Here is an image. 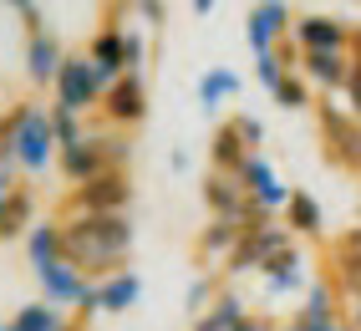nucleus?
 <instances>
[{
	"mask_svg": "<svg viewBox=\"0 0 361 331\" xmlns=\"http://www.w3.org/2000/svg\"><path fill=\"white\" fill-rule=\"evenodd\" d=\"M61 260L87 280H107L133 260V219L128 215H66L61 219Z\"/></svg>",
	"mask_w": 361,
	"mask_h": 331,
	"instance_id": "f257e3e1",
	"label": "nucleus"
},
{
	"mask_svg": "<svg viewBox=\"0 0 361 331\" xmlns=\"http://www.w3.org/2000/svg\"><path fill=\"white\" fill-rule=\"evenodd\" d=\"M51 107L56 112H71V117H87V112L102 107V82H97V66H92L87 52H71L66 56L61 77L51 87Z\"/></svg>",
	"mask_w": 361,
	"mask_h": 331,
	"instance_id": "f03ea898",
	"label": "nucleus"
},
{
	"mask_svg": "<svg viewBox=\"0 0 361 331\" xmlns=\"http://www.w3.org/2000/svg\"><path fill=\"white\" fill-rule=\"evenodd\" d=\"M290 245H295V234H290L285 219H270V224H259V229H245V234H239V245H234V255L224 260V275H259L280 250H290Z\"/></svg>",
	"mask_w": 361,
	"mask_h": 331,
	"instance_id": "7ed1b4c3",
	"label": "nucleus"
},
{
	"mask_svg": "<svg viewBox=\"0 0 361 331\" xmlns=\"http://www.w3.org/2000/svg\"><path fill=\"white\" fill-rule=\"evenodd\" d=\"M316 117H321L326 163H331V169H346V174H361V117H351L346 107H336V102H321Z\"/></svg>",
	"mask_w": 361,
	"mask_h": 331,
	"instance_id": "20e7f679",
	"label": "nucleus"
},
{
	"mask_svg": "<svg viewBox=\"0 0 361 331\" xmlns=\"http://www.w3.org/2000/svg\"><path fill=\"white\" fill-rule=\"evenodd\" d=\"M128 204H133V174L128 169H107L92 183L71 188L66 215H128Z\"/></svg>",
	"mask_w": 361,
	"mask_h": 331,
	"instance_id": "39448f33",
	"label": "nucleus"
},
{
	"mask_svg": "<svg viewBox=\"0 0 361 331\" xmlns=\"http://www.w3.org/2000/svg\"><path fill=\"white\" fill-rule=\"evenodd\" d=\"M61 158V148H56V133H51V107H31V117H26V128H20V138H16V169L20 174H46L51 163Z\"/></svg>",
	"mask_w": 361,
	"mask_h": 331,
	"instance_id": "423d86ee",
	"label": "nucleus"
},
{
	"mask_svg": "<svg viewBox=\"0 0 361 331\" xmlns=\"http://www.w3.org/2000/svg\"><path fill=\"white\" fill-rule=\"evenodd\" d=\"M326 265H331V286L336 296H341L346 306L361 301V224H351L346 234H336V240L326 245Z\"/></svg>",
	"mask_w": 361,
	"mask_h": 331,
	"instance_id": "0eeeda50",
	"label": "nucleus"
},
{
	"mask_svg": "<svg viewBox=\"0 0 361 331\" xmlns=\"http://www.w3.org/2000/svg\"><path fill=\"white\" fill-rule=\"evenodd\" d=\"M102 123L112 128V133H128V128H137L142 117H148V82L142 77H117L107 92H102Z\"/></svg>",
	"mask_w": 361,
	"mask_h": 331,
	"instance_id": "6e6552de",
	"label": "nucleus"
},
{
	"mask_svg": "<svg viewBox=\"0 0 361 331\" xmlns=\"http://www.w3.org/2000/svg\"><path fill=\"white\" fill-rule=\"evenodd\" d=\"M239 183H245V194L255 199V209H264V215H285V204H290V194H295V188L275 174V163L264 158V153H250L245 158Z\"/></svg>",
	"mask_w": 361,
	"mask_h": 331,
	"instance_id": "1a4fd4ad",
	"label": "nucleus"
},
{
	"mask_svg": "<svg viewBox=\"0 0 361 331\" xmlns=\"http://www.w3.org/2000/svg\"><path fill=\"white\" fill-rule=\"evenodd\" d=\"M290 26H295V11L285 0H264V6H250V16H245V41L255 56H264L280 41H290Z\"/></svg>",
	"mask_w": 361,
	"mask_h": 331,
	"instance_id": "9d476101",
	"label": "nucleus"
},
{
	"mask_svg": "<svg viewBox=\"0 0 361 331\" xmlns=\"http://www.w3.org/2000/svg\"><path fill=\"white\" fill-rule=\"evenodd\" d=\"M351 31L356 26H346V20H336V16L305 11V16H295L290 41L300 46V52H351Z\"/></svg>",
	"mask_w": 361,
	"mask_h": 331,
	"instance_id": "9b49d317",
	"label": "nucleus"
},
{
	"mask_svg": "<svg viewBox=\"0 0 361 331\" xmlns=\"http://www.w3.org/2000/svg\"><path fill=\"white\" fill-rule=\"evenodd\" d=\"M36 286H41V301H46V306H56V311H77L82 296L92 291V280H87L82 270H71L66 260H56V265L36 270Z\"/></svg>",
	"mask_w": 361,
	"mask_h": 331,
	"instance_id": "f8f14e48",
	"label": "nucleus"
},
{
	"mask_svg": "<svg viewBox=\"0 0 361 331\" xmlns=\"http://www.w3.org/2000/svg\"><path fill=\"white\" fill-rule=\"evenodd\" d=\"M346 316H341V296H336L331 280H310V291L300 296V311H295V326L300 331H336Z\"/></svg>",
	"mask_w": 361,
	"mask_h": 331,
	"instance_id": "ddd939ff",
	"label": "nucleus"
},
{
	"mask_svg": "<svg viewBox=\"0 0 361 331\" xmlns=\"http://www.w3.org/2000/svg\"><path fill=\"white\" fill-rule=\"evenodd\" d=\"M295 72L316 92H346V82H351V52H300Z\"/></svg>",
	"mask_w": 361,
	"mask_h": 331,
	"instance_id": "4468645a",
	"label": "nucleus"
},
{
	"mask_svg": "<svg viewBox=\"0 0 361 331\" xmlns=\"http://www.w3.org/2000/svg\"><path fill=\"white\" fill-rule=\"evenodd\" d=\"M66 56H71V52H66V46H61L51 31L26 36V77H31V87H56Z\"/></svg>",
	"mask_w": 361,
	"mask_h": 331,
	"instance_id": "2eb2a0df",
	"label": "nucleus"
},
{
	"mask_svg": "<svg viewBox=\"0 0 361 331\" xmlns=\"http://www.w3.org/2000/svg\"><path fill=\"white\" fill-rule=\"evenodd\" d=\"M87 56H92V66H97L102 92H107L117 77H128V66H123V26H102V31H92Z\"/></svg>",
	"mask_w": 361,
	"mask_h": 331,
	"instance_id": "dca6fc26",
	"label": "nucleus"
},
{
	"mask_svg": "<svg viewBox=\"0 0 361 331\" xmlns=\"http://www.w3.org/2000/svg\"><path fill=\"white\" fill-rule=\"evenodd\" d=\"M56 169H61V179L71 183V188H82V183H92L97 174H107V158H102V143L87 133V143H77V148H61V158H56Z\"/></svg>",
	"mask_w": 361,
	"mask_h": 331,
	"instance_id": "f3484780",
	"label": "nucleus"
},
{
	"mask_svg": "<svg viewBox=\"0 0 361 331\" xmlns=\"http://www.w3.org/2000/svg\"><path fill=\"white\" fill-rule=\"evenodd\" d=\"M137 301H142V275H137V270H117V275L97 280V306H102V316H123V311H133Z\"/></svg>",
	"mask_w": 361,
	"mask_h": 331,
	"instance_id": "a211bd4d",
	"label": "nucleus"
},
{
	"mask_svg": "<svg viewBox=\"0 0 361 331\" xmlns=\"http://www.w3.org/2000/svg\"><path fill=\"white\" fill-rule=\"evenodd\" d=\"M239 224H229V219H209L204 229H199V240H194V260L199 265H224V260L234 255V245H239Z\"/></svg>",
	"mask_w": 361,
	"mask_h": 331,
	"instance_id": "6ab92c4d",
	"label": "nucleus"
},
{
	"mask_svg": "<svg viewBox=\"0 0 361 331\" xmlns=\"http://www.w3.org/2000/svg\"><path fill=\"white\" fill-rule=\"evenodd\" d=\"M285 224H290L295 240H321V234H326V209H321V199L310 194V188H295L290 204H285Z\"/></svg>",
	"mask_w": 361,
	"mask_h": 331,
	"instance_id": "aec40b11",
	"label": "nucleus"
},
{
	"mask_svg": "<svg viewBox=\"0 0 361 331\" xmlns=\"http://www.w3.org/2000/svg\"><path fill=\"white\" fill-rule=\"evenodd\" d=\"M31 229H36V194L26 183H16L6 209H0V240H26Z\"/></svg>",
	"mask_w": 361,
	"mask_h": 331,
	"instance_id": "412c9836",
	"label": "nucleus"
},
{
	"mask_svg": "<svg viewBox=\"0 0 361 331\" xmlns=\"http://www.w3.org/2000/svg\"><path fill=\"white\" fill-rule=\"evenodd\" d=\"M245 158H250V148H245V138L234 133V123H219L214 138H209V169L214 174H239Z\"/></svg>",
	"mask_w": 361,
	"mask_h": 331,
	"instance_id": "4be33fe9",
	"label": "nucleus"
},
{
	"mask_svg": "<svg viewBox=\"0 0 361 331\" xmlns=\"http://www.w3.org/2000/svg\"><path fill=\"white\" fill-rule=\"evenodd\" d=\"M245 321H250L245 296H239V291H219V296H214V306L194 321V331H239Z\"/></svg>",
	"mask_w": 361,
	"mask_h": 331,
	"instance_id": "5701e85b",
	"label": "nucleus"
},
{
	"mask_svg": "<svg viewBox=\"0 0 361 331\" xmlns=\"http://www.w3.org/2000/svg\"><path fill=\"white\" fill-rule=\"evenodd\" d=\"M20 245H26V260H31L36 270L56 265V260H61V219H36V229Z\"/></svg>",
	"mask_w": 361,
	"mask_h": 331,
	"instance_id": "b1692460",
	"label": "nucleus"
},
{
	"mask_svg": "<svg viewBox=\"0 0 361 331\" xmlns=\"http://www.w3.org/2000/svg\"><path fill=\"white\" fill-rule=\"evenodd\" d=\"M229 97H239V72H229V66H209V72L199 77V107L214 117Z\"/></svg>",
	"mask_w": 361,
	"mask_h": 331,
	"instance_id": "393cba45",
	"label": "nucleus"
},
{
	"mask_svg": "<svg viewBox=\"0 0 361 331\" xmlns=\"http://www.w3.org/2000/svg\"><path fill=\"white\" fill-rule=\"evenodd\" d=\"M31 107L36 102H16L11 112H0V169H11V174H20L16 169V138H20V128H26Z\"/></svg>",
	"mask_w": 361,
	"mask_h": 331,
	"instance_id": "a878e982",
	"label": "nucleus"
},
{
	"mask_svg": "<svg viewBox=\"0 0 361 331\" xmlns=\"http://www.w3.org/2000/svg\"><path fill=\"white\" fill-rule=\"evenodd\" d=\"M61 326H66V316L56 306H46V301H26L11 316V331H61Z\"/></svg>",
	"mask_w": 361,
	"mask_h": 331,
	"instance_id": "bb28decb",
	"label": "nucleus"
},
{
	"mask_svg": "<svg viewBox=\"0 0 361 331\" xmlns=\"http://www.w3.org/2000/svg\"><path fill=\"white\" fill-rule=\"evenodd\" d=\"M305 291H310V265H290V270L264 275V296L270 301H290V296H305Z\"/></svg>",
	"mask_w": 361,
	"mask_h": 331,
	"instance_id": "cd10ccee",
	"label": "nucleus"
},
{
	"mask_svg": "<svg viewBox=\"0 0 361 331\" xmlns=\"http://www.w3.org/2000/svg\"><path fill=\"white\" fill-rule=\"evenodd\" d=\"M310 92H316V87H310L300 72H290V77L270 92V97H275V107H285V112H305V107H316V102H310Z\"/></svg>",
	"mask_w": 361,
	"mask_h": 331,
	"instance_id": "c85d7f7f",
	"label": "nucleus"
},
{
	"mask_svg": "<svg viewBox=\"0 0 361 331\" xmlns=\"http://www.w3.org/2000/svg\"><path fill=\"white\" fill-rule=\"evenodd\" d=\"M51 133H56V148H77V143H87V123L82 117H71V112H56L51 107Z\"/></svg>",
	"mask_w": 361,
	"mask_h": 331,
	"instance_id": "c756f323",
	"label": "nucleus"
},
{
	"mask_svg": "<svg viewBox=\"0 0 361 331\" xmlns=\"http://www.w3.org/2000/svg\"><path fill=\"white\" fill-rule=\"evenodd\" d=\"M92 138H97V143H102V158H107V169H128V158H133V138L128 133H92Z\"/></svg>",
	"mask_w": 361,
	"mask_h": 331,
	"instance_id": "7c9ffc66",
	"label": "nucleus"
},
{
	"mask_svg": "<svg viewBox=\"0 0 361 331\" xmlns=\"http://www.w3.org/2000/svg\"><path fill=\"white\" fill-rule=\"evenodd\" d=\"M214 296H219V286H214V270H209V275H199L194 286H188L183 306H188V311H194V321H199V316L209 311V306H214Z\"/></svg>",
	"mask_w": 361,
	"mask_h": 331,
	"instance_id": "2f4dec72",
	"label": "nucleus"
},
{
	"mask_svg": "<svg viewBox=\"0 0 361 331\" xmlns=\"http://www.w3.org/2000/svg\"><path fill=\"white\" fill-rule=\"evenodd\" d=\"M123 66L133 77H142V66H148V41H142V31H123Z\"/></svg>",
	"mask_w": 361,
	"mask_h": 331,
	"instance_id": "473e14b6",
	"label": "nucleus"
},
{
	"mask_svg": "<svg viewBox=\"0 0 361 331\" xmlns=\"http://www.w3.org/2000/svg\"><path fill=\"white\" fill-rule=\"evenodd\" d=\"M229 123H234V133H239V138H245V148H250V153H264V123H259V117L234 112Z\"/></svg>",
	"mask_w": 361,
	"mask_h": 331,
	"instance_id": "72a5a7b5",
	"label": "nucleus"
},
{
	"mask_svg": "<svg viewBox=\"0 0 361 331\" xmlns=\"http://www.w3.org/2000/svg\"><path fill=\"white\" fill-rule=\"evenodd\" d=\"M11 11L20 16V26H26V36H41V31H46V11H41V6H31V0H16Z\"/></svg>",
	"mask_w": 361,
	"mask_h": 331,
	"instance_id": "f704fd0d",
	"label": "nucleus"
},
{
	"mask_svg": "<svg viewBox=\"0 0 361 331\" xmlns=\"http://www.w3.org/2000/svg\"><path fill=\"white\" fill-rule=\"evenodd\" d=\"M133 16H137V20H148V26H163V20H168V6H158V0H137Z\"/></svg>",
	"mask_w": 361,
	"mask_h": 331,
	"instance_id": "c9c22d12",
	"label": "nucleus"
},
{
	"mask_svg": "<svg viewBox=\"0 0 361 331\" xmlns=\"http://www.w3.org/2000/svg\"><path fill=\"white\" fill-rule=\"evenodd\" d=\"M346 112L361 117V66L351 61V82H346Z\"/></svg>",
	"mask_w": 361,
	"mask_h": 331,
	"instance_id": "e433bc0d",
	"label": "nucleus"
},
{
	"mask_svg": "<svg viewBox=\"0 0 361 331\" xmlns=\"http://www.w3.org/2000/svg\"><path fill=\"white\" fill-rule=\"evenodd\" d=\"M188 163H194V158H188V148H173V153H168V169H173V174H188Z\"/></svg>",
	"mask_w": 361,
	"mask_h": 331,
	"instance_id": "4c0bfd02",
	"label": "nucleus"
},
{
	"mask_svg": "<svg viewBox=\"0 0 361 331\" xmlns=\"http://www.w3.org/2000/svg\"><path fill=\"white\" fill-rule=\"evenodd\" d=\"M11 188H16V174H11V169H0V209H6V199H11Z\"/></svg>",
	"mask_w": 361,
	"mask_h": 331,
	"instance_id": "58836bf2",
	"label": "nucleus"
},
{
	"mask_svg": "<svg viewBox=\"0 0 361 331\" xmlns=\"http://www.w3.org/2000/svg\"><path fill=\"white\" fill-rule=\"evenodd\" d=\"M346 326H351V331H361V301H356V306H346Z\"/></svg>",
	"mask_w": 361,
	"mask_h": 331,
	"instance_id": "ea45409f",
	"label": "nucleus"
},
{
	"mask_svg": "<svg viewBox=\"0 0 361 331\" xmlns=\"http://www.w3.org/2000/svg\"><path fill=\"white\" fill-rule=\"evenodd\" d=\"M239 331H280V326H270V321H259V316H250V321L239 326Z\"/></svg>",
	"mask_w": 361,
	"mask_h": 331,
	"instance_id": "a19ab883",
	"label": "nucleus"
},
{
	"mask_svg": "<svg viewBox=\"0 0 361 331\" xmlns=\"http://www.w3.org/2000/svg\"><path fill=\"white\" fill-rule=\"evenodd\" d=\"M351 61H356V66H361V26H356V31H351Z\"/></svg>",
	"mask_w": 361,
	"mask_h": 331,
	"instance_id": "79ce46f5",
	"label": "nucleus"
},
{
	"mask_svg": "<svg viewBox=\"0 0 361 331\" xmlns=\"http://www.w3.org/2000/svg\"><path fill=\"white\" fill-rule=\"evenodd\" d=\"M61 331H87V321H66V326H61Z\"/></svg>",
	"mask_w": 361,
	"mask_h": 331,
	"instance_id": "37998d69",
	"label": "nucleus"
},
{
	"mask_svg": "<svg viewBox=\"0 0 361 331\" xmlns=\"http://www.w3.org/2000/svg\"><path fill=\"white\" fill-rule=\"evenodd\" d=\"M280 331H300V326H295V321H290V326H280Z\"/></svg>",
	"mask_w": 361,
	"mask_h": 331,
	"instance_id": "c03bdc74",
	"label": "nucleus"
},
{
	"mask_svg": "<svg viewBox=\"0 0 361 331\" xmlns=\"http://www.w3.org/2000/svg\"><path fill=\"white\" fill-rule=\"evenodd\" d=\"M341 331H351V326H346V321H341Z\"/></svg>",
	"mask_w": 361,
	"mask_h": 331,
	"instance_id": "a18cd8bd",
	"label": "nucleus"
},
{
	"mask_svg": "<svg viewBox=\"0 0 361 331\" xmlns=\"http://www.w3.org/2000/svg\"><path fill=\"white\" fill-rule=\"evenodd\" d=\"M0 331H6V326H0Z\"/></svg>",
	"mask_w": 361,
	"mask_h": 331,
	"instance_id": "49530a36",
	"label": "nucleus"
}]
</instances>
